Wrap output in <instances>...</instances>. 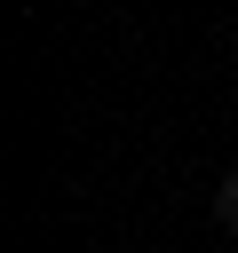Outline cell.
I'll return each instance as SVG.
<instances>
[{"mask_svg": "<svg viewBox=\"0 0 238 253\" xmlns=\"http://www.w3.org/2000/svg\"><path fill=\"white\" fill-rule=\"evenodd\" d=\"M214 221H222V229H238V166H230V174H222V190H214Z\"/></svg>", "mask_w": 238, "mask_h": 253, "instance_id": "obj_1", "label": "cell"}]
</instances>
